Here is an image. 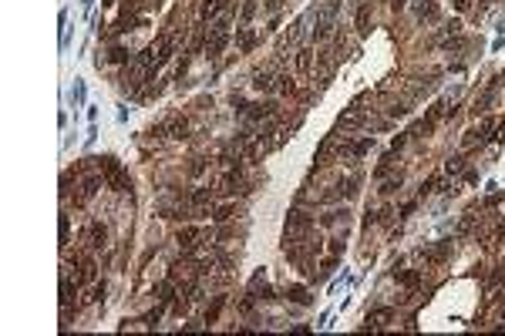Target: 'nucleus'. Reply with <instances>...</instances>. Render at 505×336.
<instances>
[{
  "mask_svg": "<svg viewBox=\"0 0 505 336\" xmlns=\"http://www.w3.org/2000/svg\"><path fill=\"white\" fill-rule=\"evenodd\" d=\"M340 219L347 222V208H334V212H327V215H323V225H337Z\"/></svg>",
  "mask_w": 505,
  "mask_h": 336,
  "instance_id": "23",
  "label": "nucleus"
},
{
  "mask_svg": "<svg viewBox=\"0 0 505 336\" xmlns=\"http://www.w3.org/2000/svg\"><path fill=\"white\" fill-rule=\"evenodd\" d=\"M236 40H239V47H243V51H249V47L256 44V34H252V30H239V34H236Z\"/></svg>",
  "mask_w": 505,
  "mask_h": 336,
  "instance_id": "22",
  "label": "nucleus"
},
{
  "mask_svg": "<svg viewBox=\"0 0 505 336\" xmlns=\"http://www.w3.org/2000/svg\"><path fill=\"white\" fill-rule=\"evenodd\" d=\"M88 239H91V242H88L91 249H101L104 239H108V229H104L101 222H91V229H88Z\"/></svg>",
  "mask_w": 505,
  "mask_h": 336,
  "instance_id": "11",
  "label": "nucleus"
},
{
  "mask_svg": "<svg viewBox=\"0 0 505 336\" xmlns=\"http://www.w3.org/2000/svg\"><path fill=\"white\" fill-rule=\"evenodd\" d=\"M75 289H78V282H71V276L67 272H61V306H71V299H75Z\"/></svg>",
  "mask_w": 505,
  "mask_h": 336,
  "instance_id": "10",
  "label": "nucleus"
},
{
  "mask_svg": "<svg viewBox=\"0 0 505 336\" xmlns=\"http://www.w3.org/2000/svg\"><path fill=\"white\" fill-rule=\"evenodd\" d=\"M391 319H394V309H391V306H374V309H367V323H374V329L384 326V323H391Z\"/></svg>",
  "mask_w": 505,
  "mask_h": 336,
  "instance_id": "6",
  "label": "nucleus"
},
{
  "mask_svg": "<svg viewBox=\"0 0 505 336\" xmlns=\"http://www.w3.org/2000/svg\"><path fill=\"white\" fill-rule=\"evenodd\" d=\"M94 138H98V124H88V135H84V151H88V148H91V145H94Z\"/></svg>",
  "mask_w": 505,
  "mask_h": 336,
  "instance_id": "26",
  "label": "nucleus"
},
{
  "mask_svg": "<svg viewBox=\"0 0 505 336\" xmlns=\"http://www.w3.org/2000/svg\"><path fill=\"white\" fill-rule=\"evenodd\" d=\"M229 44V20H212V27H209V37H206V54L209 57H219Z\"/></svg>",
  "mask_w": 505,
  "mask_h": 336,
  "instance_id": "2",
  "label": "nucleus"
},
{
  "mask_svg": "<svg viewBox=\"0 0 505 336\" xmlns=\"http://www.w3.org/2000/svg\"><path fill=\"white\" fill-rule=\"evenodd\" d=\"M219 10H223V0H206L202 4V20H212Z\"/></svg>",
  "mask_w": 505,
  "mask_h": 336,
  "instance_id": "19",
  "label": "nucleus"
},
{
  "mask_svg": "<svg viewBox=\"0 0 505 336\" xmlns=\"http://www.w3.org/2000/svg\"><path fill=\"white\" fill-rule=\"evenodd\" d=\"M199 235H202V229H196V225H186V229H178V232H175V242L186 245V249H192Z\"/></svg>",
  "mask_w": 505,
  "mask_h": 336,
  "instance_id": "8",
  "label": "nucleus"
},
{
  "mask_svg": "<svg viewBox=\"0 0 505 336\" xmlns=\"http://www.w3.org/2000/svg\"><path fill=\"white\" fill-rule=\"evenodd\" d=\"M84 98H88V84L81 81V77H75V88L67 91V101H71V108H84Z\"/></svg>",
  "mask_w": 505,
  "mask_h": 336,
  "instance_id": "7",
  "label": "nucleus"
},
{
  "mask_svg": "<svg viewBox=\"0 0 505 336\" xmlns=\"http://www.w3.org/2000/svg\"><path fill=\"white\" fill-rule=\"evenodd\" d=\"M91 299H94V303H101V299H104V282H98V286H94Z\"/></svg>",
  "mask_w": 505,
  "mask_h": 336,
  "instance_id": "31",
  "label": "nucleus"
},
{
  "mask_svg": "<svg viewBox=\"0 0 505 336\" xmlns=\"http://www.w3.org/2000/svg\"><path fill=\"white\" fill-rule=\"evenodd\" d=\"M391 276L401 282V286H408V289H421V286H424V276H421L418 269H394Z\"/></svg>",
  "mask_w": 505,
  "mask_h": 336,
  "instance_id": "5",
  "label": "nucleus"
},
{
  "mask_svg": "<svg viewBox=\"0 0 505 336\" xmlns=\"http://www.w3.org/2000/svg\"><path fill=\"white\" fill-rule=\"evenodd\" d=\"M297 64H300V71H307V67H310V51H300Z\"/></svg>",
  "mask_w": 505,
  "mask_h": 336,
  "instance_id": "30",
  "label": "nucleus"
},
{
  "mask_svg": "<svg viewBox=\"0 0 505 336\" xmlns=\"http://www.w3.org/2000/svg\"><path fill=\"white\" fill-rule=\"evenodd\" d=\"M286 299L297 303V306H310V303H313V296H310L303 286H290V289H286Z\"/></svg>",
  "mask_w": 505,
  "mask_h": 336,
  "instance_id": "13",
  "label": "nucleus"
},
{
  "mask_svg": "<svg viewBox=\"0 0 505 336\" xmlns=\"http://www.w3.org/2000/svg\"><path fill=\"white\" fill-rule=\"evenodd\" d=\"M492 282H505V266H502V269L495 272V276H492Z\"/></svg>",
  "mask_w": 505,
  "mask_h": 336,
  "instance_id": "36",
  "label": "nucleus"
},
{
  "mask_svg": "<svg viewBox=\"0 0 505 336\" xmlns=\"http://www.w3.org/2000/svg\"><path fill=\"white\" fill-rule=\"evenodd\" d=\"M357 34H360V37H364V34H371V4H360V7H357Z\"/></svg>",
  "mask_w": 505,
  "mask_h": 336,
  "instance_id": "9",
  "label": "nucleus"
},
{
  "mask_svg": "<svg viewBox=\"0 0 505 336\" xmlns=\"http://www.w3.org/2000/svg\"><path fill=\"white\" fill-rule=\"evenodd\" d=\"M468 4H472V0H455V7H458V10H465Z\"/></svg>",
  "mask_w": 505,
  "mask_h": 336,
  "instance_id": "37",
  "label": "nucleus"
},
{
  "mask_svg": "<svg viewBox=\"0 0 505 336\" xmlns=\"http://www.w3.org/2000/svg\"><path fill=\"white\" fill-rule=\"evenodd\" d=\"M394 161H398V148H391V151H387V155L381 158V165L374 168V178H384V175H387V172L394 168Z\"/></svg>",
  "mask_w": 505,
  "mask_h": 336,
  "instance_id": "14",
  "label": "nucleus"
},
{
  "mask_svg": "<svg viewBox=\"0 0 505 336\" xmlns=\"http://www.w3.org/2000/svg\"><path fill=\"white\" fill-rule=\"evenodd\" d=\"M57 24H61V30H64V27H67V7H64V10H61V14H57Z\"/></svg>",
  "mask_w": 505,
  "mask_h": 336,
  "instance_id": "33",
  "label": "nucleus"
},
{
  "mask_svg": "<svg viewBox=\"0 0 505 336\" xmlns=\"http://www.w3.org/2000/svg\"><path fill=\"white\" fill-rule=\"evenodd\" d=\"M71 242V219L67 215H61V249Z\"/></svg>",
  "mask_w": 505,
  "mask_h": 336,
  "instance_id": "24",
  "label": "nucleus"
},
{
  "mask_svg": "<svg viewBox=\"0 0 505 336\" xmlns=\"http://www.w3.org/2000/svg\"><path fill=\"white\" fill-rule=\"evenodd\" d=\"M280 91L283 94H293V91H297V84H293L290 77H280Z\"/></svg>",
  "mask_w": 505,
  "mask_h": 336,
  "instance_id": "29",
  "label": "nucleus"
},
{
  "mask_svg": "<svg viewBox=\"0 0 505 336\" xmlns=\"http://www.w3.org/2000/svg\"><path fill=\"white\" fill-rule=\"evenodd\" d=\"M435 17H438L435 0H421V4H418V20H435Z\"/></svg>",
  "mask_w": 505,
  "mask_h": 336,
  "instance_id": "16",
  "label": "nucleus"
},
{
  "mask_svg": "<svg viewBox=\"0 0 505 336\" xmlns=\"http://www.w3.org/2000/svg\"><path fill=\"white\" fill-rule=\"evenodd\" d=\"M236 215V205H219V208H212V219L215 222H229Z\"/></svg>",
  "mask_w": 505,
  "mask_h": 336,
  "instance_id": "20",
  "label": "nucleus"
},
{
  "mask_svg": "<svg viewBox=\"0 0 505 336\" xmlns=\"http://www.w3.org/2000/svg\"><path fill=\"white\" fill-rule=\"evenodd\" d=\"M461 168H465V155H451V158L445 161V172H448V175H455Z\"/></svg>",
  "mask_w": 505,
  "mask_h": 336,
  "instance_id": "21",
  "label": "nucleus"
},
{
  "mask_svg": "<svg viewBox=\"0 0 505 336\" xmlns=\"http://www.w3.org/2000/svg\"><path fill=\"white\" fill-rule=\"evenodd\" d=\"M401 182H404L401 175H398V178H387V182H384V188H381V195H394V192L401 188Z\"/></svg>",
  "mask_w": 505,
  "mask_h": 336,
  "instance_id": "25",
  "label": "nucleus"
},
{
  "mask_svg": "<svg viewBox=\"0 0 505 336\" xmlns=\"http://www.w3.org/2000/svg\"><path fill=\"white\" fill-rule=\"evenodd\" d=\"M165 135H172V138H189V121L186 118H172V121H165Z\"/></svg>",
  "mask_w": 505,
  "mask_h": 336,
  "instance_id": "12",
  "label": "nucleus"
},
{
  "mask_svg": "<svg viewBox=\"0 0 505 336\" xmlns=\"http://www.w3.org/2000/svg\"><path fill=\"white\" fill-rule=\"evenodd\" d=\"M159 319H162V309H152L149 316H145V326H149V329H155V326H159Z\"/></svg>",
  "mask_w": 505,
  "mask_h": 336,
  "instance_id": "28",
  "label": "nucleus"
},
{
  "mask_svg": "<svg viewBox=\"0 0 505 336\" xmlns=\"http://www.w3.org/2000/svg\"><path fill=\"white\" fill-rule=\"evenodd\" d=\"M128 121V104H122V108H118V124H125Z\"/></svg>",
  "mask_w": 505,
  "mask_h": 336,
  "instance_id": "32",
  "label": "nucleus"
},
{
  "mask_svg": "<svg viewBox=\"0 0 505 336\" xmlns=\"http://www.w3.org/2000/svg\"><path fill=\"white\" fill-rule=\"evenodd\" d=\"M408 111H411L408 104H391V108H387V114H391V118H404Z\"/></svg>",
  "mask_w": 505,
  "mask_h": 336,
  "instance_id": "27",
  "label": "nucleus"
},
{
  "mask_svg": "<svg viewBox=\"0 0 505 336\" xmlns=\"http://www.w3.org/2000/svg\"><path fill=\"white\" fill-rule=\"evenodd\" d=\"M337 10H340V0H327V4H323V10L317 14V27H313V37H327V34H330Z\"/></svg>",
  "mask_w": 505,
  "mask_h": 336,
  "instance_id": "3",
  "label": "nucleus"
},
{
  "mask_svg": "<svg viewBox=\"0 0 505 336\" xmlns=\"http://www.w3.org/2000/svg\"><path fill=\"white\" fill-rule=\"evenodd\" d=\"M418 256L421 259H428V262H445L451 256V242L445 239V242H438V245H428V249H418Z\"/></svg>",
  "mask_w": 505,
  "mask_h": 336,
  "instance_id": "4",
  "label": "nucleus"
},
{
  "mask_svg": "<svg viewBox=\"0 0 505 336\" xmlns=\"http://www.w3.org/2000/svg\"><path fill=\"white\" fill-rule=\"evenodd\" d=\"M252 10H256V4H246V7H243V20L252 17Z\"/></svg>",
  "mask_w": 505,
  "mask_h": 336,
  "instance_id": "35",
  "label": "nucleus"
},
{
  "mask_svg": "<svg viewBox=\"0 0 505 336\" xmlns=\"http://www.w3.org/2000/svg\"><path fill=\"white\" fill-rule=\"evenodd\" d=\"M98 168H101L104 182H108V185H112L115 192H128V188H131L128 175L122 172V161L115 158V155H101V158H98Z\"/></svg>",
  "mask_w": 505,
  "mask_h": 336,
  "instance_id": "1",
  "label": "nucleus"
},
{
  "mask_svg": "<svg viewBox=\"0 0 505 336\" xmlns=\"http://www.w3.org/2000/svg\"><path fill=\"white\" fill-rule=\"evenodd\" d=\"M223 306H226V296H215V299H212V306L206 309V323H209V326H212L215 319H219V313H223Z\"/></svg>",
  "mask_w": 505,
  "mask_h": 336,
  "instance_id": "17",
  "label": "nucleus"
},
{
  "mask_svg": "<svg viewBox=\"0 0 505 336\" xmlns=\"http://www.w3.org/2000/svg\"><path fill=\"white\" fill-rule=\"evenodd\" d=\"M252 88H256V91H270V88H273V77L266 74V71H256V74H252Z\"/></svg>",
  "mask_w": 505,
  "mask_h": 336,
  "instance_id": "18",
  "label": "nucleus"
},
{
  "mask_svg": "<svg viewBox=\"0 0 505 336\" xmlns=\"http://www.w3.org/2000/svg\"><path fill=\"white\" fill-rule=\"evenodd\" d=\"M414 205H418V202H408V205H404V208H401V219H408V215H411V212H414Z\"/></svg>",
  "mask_w": 505,
  "mask_h": 336,
  "instance_id": "34",
  "label": "nucleus"
},
{
  "mask_svg": "<svg viewBox=\"0 0 505 336\" xmlns=\"http://www.w3.org/2000/svg\"><path fill=\"white\" fill-rule=\"evenodd\" d=\"M131 51L128 47H112V51H108V61H115V64H131Z\"/></svg>",
  "mask_w": 505,
  "mask_h": 336,
  "instance_id": "15",
  "label": "nucleus"
}]
</instances>
